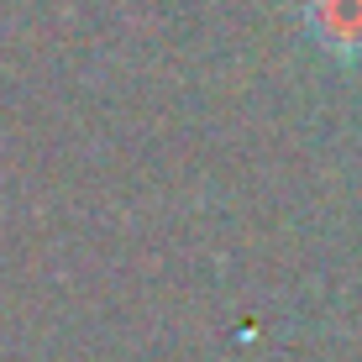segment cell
<instances>
[{"label": "cell", "mask_w": 362, "mask_h": 362, "mask_svg": "<svg viewBox=\"0 0 362 362\" xmlns=\"http://www.w3.org/2000/svg\"><path fill=\"white\" fill-rule=\"evenodd\" d=\"M305 21L326 53L362 58V0H305Z\"/></svg>", "instance_id": "1"}]
</instances>
